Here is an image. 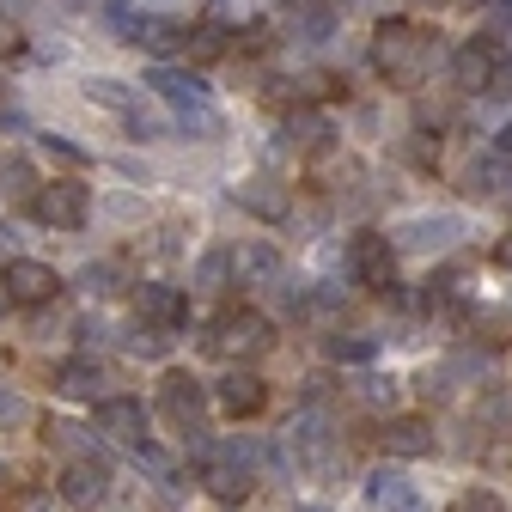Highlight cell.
Returning <instances> with one entry per match:
<instances>
[{"instance_id": "6da1fadb", "label": "cell", "mask_w": 512, "mask_h": 512, "mask_svg": "<svg viewBox=\"0 0 512 512\" xmlns=\"http://www.w3.org/2000/svg\"><path fill=\"white\" fill-rule=\"evenodd\" d=\"M433 43H439V37H421L409 19H384V25L372 31V61H378V74L391 80L397 92H415V86L433 74V61H439Z\"/></svg>"}, {"instance_id": "7a4b0ae2", "label": "cell", "mask_w": 512, "mask_h": 512, "mask_svg": "<svg viewBox=\"0 0 512 512\" xmlns=\"http://www.w3.org/2000/svg\"><path fill=\"white\" fill-rule=\"evenodd\" d=\"M214 354H226V360H256V354H269L275 348V324H269V317L263 311H226L220 317V324H214Z\"/></svg>"}, {"instance_id": "3957f363", "label": "cell", "mask_w": 512, "mask_h": 512, "mask_svg": "<svg viewBox=\"0 0 512 512\" xmlns=\"http://www.w3.org/2000/svg\"><path fill=\"white\" fill-rule=\"evenodd\" d=\"M31 214L43 226H55V232H80L86 214H92V189L74 183V177H55V183H43L37 196H31Z\"/></svg>"}, {"instance_id": "277c9868", "label": "cell", "mask_w": 512, "mask_h": 512, "mask_svg": "<svg viewBox=\"0 0 512 512\" xmlns=\"http://www.w3.org/2000/svg\"><path fill=\"white\" fill-rule=\"evenodd\" d=\"M159 403H165V415H171V427L183 433V439H202L208 433V403H214V391H202V378H189V372H165V384H159Z\"/></svg>"}, {"instance_id": "5b68a950", "label": "cell", "mask_w": 512, "mask_h": 512, "mask_svg": "<svg viewBox=\"0 0 512 512\" xmlns=\"http://www.w3.org/2000/svg\"><path fill=\"white\" fill-rule=\"evenodd\" d=\"M348 269L360 287L384 293V287H397V244L384 238V232H354L348 238Z\"/></svg>"}, {"instance_id": "8992f818", "label": "cell", "mask_w": 512, "mask_h": 512, "mask_svg": "<svg viewBox=\"0 0 512 512\" xmlns=\"http://www.w3.org/2000/svg\"><path fill=\"white\" fill-rule=\"evenodd\" d=\"M55 500L74 506V512H92L110 500V464L104 458H68V470H61L55 482Z\"/></svg>"}, {"instance_id": "52a82bcc", "label": "cell", "mask_w": 512, "mask_h": 512, "mask_svg": "<svg viewBox=\"0 0 512 512\" xmlns=\"http://www.w3.org/2000/svg\"><path fill=\"white\" fill-rule=\"evenodd\" d=\"M378 445H384V458H433L439 452V427H433V415H391L378 427Z\"/></svg>"}, {"instance_id": "ba28073f", "label": "cell", "mask_w": 512, "mask_h": 512, "mask_svg": "<svg viewBox=\"0 0 512 512\" xmlns=\"http://www.w3.org/2000/svg\"><path fill=\"white\" fill-rule=\"evenodd\" d=\"M214 409L232 415V421H250V415L269 409V384L256 378L250 366H232L226 378H214Z\"/></svg>"}, {"instance_id": "9c48e42d", "label": "cell", "mask_w": 512, "mask_h": 512, "mask_svg": "<svg viewBox=\"0 0 512 512\" xmlns=\"http://www.w3.org/2000/svg\"><path fill=\"white\" fill-rule=\"evenodd\" d=\"M0 287H7L13 305H49L61 293V275L49 263H31V256H13L7 269H0Z\"/></svg>"}, {"instance_id": "30bf717a", "label": "cell", "mask_w": 512, "mask_h": 512, "mask_svg": "<svg viewBox=\"0 0 512 512\" xmlns=\"http://www.w3.org/2000/svg\"><path fill=\"white\" fill-rule=\"evenodd\" d=\"M92 427L104 439H122V445H147V409H141V397H104V403H92Z\"/></svg>"}, {"instance_id": "8fae6325", "label": "cell", "mask_w": 512, "mask_h": 512, "mask_svg": "<svg viewBox=\"0 0 512 512\" xmlns=\"http://www.w3.org/2000/svg\"><path fill=\"white\" fill-rule=\"evenodd\" d=\"M464 232V220L458 214H415V220H403L397 232H391V244L397 250H421V256H433V250H445Z\"/></svg>"}, {"instance_id": "7c38bea8", "label": "cell", "mask_w": 512, "mask_h": 512, "mask_svg": "<svg viewBox=\"0 0 512 512\" xmlns=\"http://www.w3.org/2000/svg\"><path fill=\"white\" fill-rule=\"evenodd\" d=\"M135 311H141V324L147 330H177L183 317H189V299L177 293V287H165V281H147V287H135Z\"/></svg>"}, {"instance_id": "4fadbf2b", "label": "cell", "mask_w": 512, "mask_h": 512, "mask_svg": "<svg viewBox=\"0 0 512 512\" xmlns=\"http://www.w3.org/2000/svg\"><path fill=\"white\" fill-rule=\"evenodd\" d=\"M366 494H372L384 512H427V494H421L403 470H378V476L366 482Z\"/></svg>"}, {"instance_id": "5bb4252c", "label": "cell", "mask_w": 512, "mask_h": 512, "mask_svg": "<svg viewBox=\"0 0 512 512\" xmlns=\"http://www.w3.org/2000/svg\"><path fill=\"white\" fill-rule=\"evenodd\" d=\"M494 68H500V61H494L482 43H464V49L452 55V86H458V92H488V86H494Z\"/></svg>"}, {"instance_id": "9a60e30c", "label": "cell", "mask_w": 512, "mask_h": 512, "mask_svg": "<svg viewBox=\"0 0 512 512\" xmlns=\"http://www.w3.org/2000/svg\"><path fill=\"white\" fill-rule=\"evenodd\" d=\"M98 384H104V372H98L92 360H61V366H55V397H68V403H92ZM98 403H104V397H98Z\"/></svg>"}, {"instance_id": "2e32d148", "label": "cell", "mask_w": 512, "mask_h": 512, "mask_svg": "<svg viewBox=\"0 0 512 512\" xmlns=\"http://www.w3.org/2000/svg\"><path fill=\"white\" fill-rule=\"evenodd\" d=\"M202 482H208V494H214V500H244V494L256 488V470L220 452V464H208V470H202Z\"/></svg>"}, {"instance_id": "e0dca14e", "label": "cell", "mask_w": 512, "mask_h": 512, "mask_svg": "<svg viewBox=\"0 0 512 512\" xmlns=\"http://www.w3.org/2000/svg\"><path fill=\"white\" fill-rule=\"evenodd\" d=\"M238 202H244L250 214H263V220H287V189L269 183V177H250V183L238 189Z\"/></svg>"}, {"instance_id": "ac0fdd59", "label": "cell", "mask_w": 512, "mask_h": 512, "mask_svg": "<svg viewBox=\"0 0 512 512\" xmlns=\"http://www.w3.org/2000/svg\"><path fill=\"white\" fill-rule=\"evenodd\" d=\"M324 354H330L336 366H360V360H372V354H378V342H372V336L342 330V336H324Z\"/></svg>"}, {"instance_id": "d6986e66", "label": "cell", "mask_w": 512, "mask_h": 512, "mask_svg": "<svg viewBox=\"0 0 512 512\" xmlns=\"http://www.w3.org/2000/svg\"><path fill=\"white\" fill-rule=\"evenodd\" d=\"M445 512H512V506H506L500 488H482V482H476V488H458Z\"/></svg>"}, {"instance_id": "ffe728a7", "label": "cell", "mask_w": 512, "mask_h": 512, "mask_svg": "<svg viewBox=\"0 0 512 512\" xmlns=\"http://www.w3.org/2000/svg\"><path fill=\"white\" fill-rule=\"evenodd\" d=\"M183 55H189V61H220V55H226V31H220V25L189 31V37H183Z\"/></svg>"}, {"instance_id": "44dd1931", "label": "cell", "mask_w": 512, "mask_h": 512, "mask_svg": "<svg viewBox=\"0 0 512 512\" xmlns=\"http://www.w3.org/2000/svg\"><path fill=\"white\" fill-rule=\"evenodd\" d=\"M482 470H488L494 482H512V433H494V439L482 445Z\"/></svg>"}, {"instance_id": "7402d4cb", "label": "cell", "mask_w": 512, "mask_h": 512, "mask_svg": "<svg viewBox=\"0 0 512 512\" xmlns=\"http://www.w3.org/2000/svg\"><path fill=\"white\" fill-rule=\"evenodd\" d=\"M500 177H506V153L470 165V189H476V196H500Z\"/></svg>"}, {"instance_id": "603a6c76", "label": "cell", "mask_w": 512, "mask_h": 512, "mask_svg": "<svg viewBox=\"0 0 512 512\" xmlns=\"http://www.w3.org/2000/svg\"><path fill=\"white\" fill-rule=\"evenodd\" d=\"M470 330H476V342L506 348V342H512V317H506V311H488V317H470Z\"/></svg>"}, {"instance_id": "cb8c5ba5", "label": "cell", "mask_w": 512, "mask_h": 512, "mask_svg": "<svg viewBox=\"0 0 512 512\" xmlns=\"http://www.w3.org/2000/svg\"><path fill=\"white\" fill-rule=\"evenodd\" d=\"M0 427H31V403L19 391H7V384H0Z\"/></svg>"}, {"instance_id": "d4e9b609", "label": "cell", "mask_w": 512, "mask_h": 512, "mask_svg": "<svg viewBox=\"0 0 512 512\" xmlns=\"http://www.w3.org/2000/svg\"><path fill=\"white\" fill-rule=\"evenodd\" d=\"M409 165L433 171V165H439V135H409Z\"/></svg>"}, {"instance_id": "484cf974", "label": "cell", "mask_w": 512, "mask_h": 512, "mask_svg": "<svg viewBox=\"0 0 512 512\" xmlns=\"http://www.w3.org/2000/svg\"><path fill=\"white\" fill-rule=\"evenodd\" d=\"M86 92H92V98H98V104H110V110H128V92H122V86H116V80H92V86H86Z\"/></svg>"}, {"instance_id": "4316f807", "label": "cell", "mask_w": 512, "mask_h": 512, "mask_svg": "<svg viewBox=\"0 0 512 512\" xmlns=\"http://www.w3.org/2000/svg\"><path fill=\"white\" fill-rule=\"evenodd\" d=\"M494 263H500V269H512V232H500V244H494Z\"/></svg>"}, {"instance_id": "83f0119b", "label": "cell", "mask_w": 512, "mask_h": 512, "mask_svg": "<svg viewBox=\"0 0 512 512\" xmlns=\"http://www.w3.org/2000/svg\"><path fill=\"white\" fill-rule=\"evenodd\" d=\"M19 43V31H13V19H0V49H13Z\"/></svg>"}, {"instance_id": "f1b7e54d", "label": "cell", "mask_w": 512, "mask_h": 512, "mask_svg": "<svg viewBox=\"0 0 512 512\" xmlns=\"http://www.w3.org/2000/svg\"><path fill=\"white\" fill-rule=\"evenodd\" d=\"M500 153H506V159H512V122H506V135H500Z\"/></svg>"}, {"instance_id": "f546056e", "label": "cell", "mask_w": 512, "mask_h": 512, "mask_svg": "<svg viewBox=\"0 0 512 512\" xmlns=\"http://www.w3.org/2000/svg\"><path fill=\"white\" fill-rule=\"evenodd\" d=\"M293 512H330V506H311V500H305V506H293Z\"/></svg>"}, {"instance_id": "4dcf8cb0", "label": "cell", "mask_w": 512, "mask_h": 512, "mask_svg": "<svg viewBox=\"0 0 512 512\" xmlns=\"http://www.w3.org/2000/svg\"><path fill=\"white\" fill-rule=\"evenodd\" d=\"M0 305H13V299H7V287H0Z\"/></svg>"}, {"instance_id": "1f68e13d", "label": "cell", "mask_w": 512, "mask_h": 512, "mask_svg": "<svg viewBox=\"0 0 512 512\" xmlns=\"http://www.w3.org/2000/svg\"><path fill=\"white\" fill-rule=\"evenodd\" d=\"M68 7H86V0H68Z\"/></svg>"}]
</instances>
